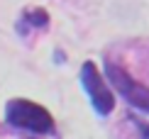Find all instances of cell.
Listing matches in <instances>:
<instances>
[{
	"label": "cell",
	"mask_w": 149,
	"mask_h": 139,
	"mask_svg": "<svg viewBox=\"0 0 149 139\" xmlns=\"http://www.w3.org/2000/svg\"><path fill=\"white\" fill-rule=\"evenodd\" d=\"M139 127H142V132H144V139H149V122H137Z\"/></svg>",
	"instance_id": "5b68a950"
},
{
	"label": "cell",
	"mask_w": 149,
	"mask_h": 139,
	"mask_svg": "<svg viewBox=\"0 0 149 139\" xmlns=\"http://www.w3.org/2000/svg\"><path fill=\"white\" fill-rule=\"evenodd\" d=\"M105 76L110 78L113 88L127 100L130 105H134V107H139V110L149 112V88H147V85L137 83V81H134L122 66L110 64V61L105 64Z\"/></svg>",
	"instance_id": "7a4b0ae2"
},
{
	"label": "cell",
	"mask_w": 149,
	"mask_h": 139,
	"mask_svg": "<svg viewBox=\"0 0 149 139\" xmlns=\"http://www.w3.org/2000/svg\"><path fill=\"white\" fill-rule=\"evenodd\" d=\"M49 24V15H47V10H42V8H29V10H24V15H22V22H20V32H24V29H29V27H47Z\"/></svg>",
	"instance_id": "277c9868"
},
{
	"label": "cell",
	"mask_w": 149,
	"mask_h": 139,
	"mask_svg": "<svg viewBox=\"0 0 149 139\" xmlns=\"http://www.w3.org/2000/svg\"><path fill=\"white\" fill-rule=\"evenodd\" d=\"M81 83L88 90V95L93 100V107H95L98 115H110L115 110V95L108 85H105L100 71L93 61H86L83 68H81Z\"/></svg>",
	"instance_id": "3957f363"
},
{
	"label": "cell",
	"mask_w": 149,
	"mask_h": 139,
	"mask_svg": "<svg viewBox=\"0 0 149 139\" xmlns=\"http://www.w3.org/2000/svg\"><path fill=\"white\" fill-rule=\"evenodd\" d=\"M5 120L12 127L29 129L34 134H52L54 132V117L44 105H37L24 98H12L5 107Z\"/></svg>",
	"instance_id": "6da1fadb"
}]
</instances>
